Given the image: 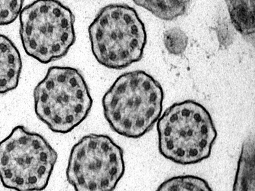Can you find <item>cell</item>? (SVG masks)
<instances>
[{
    "label": "cell",
    "instance_id": "ba28073f",
    "mask_svg": "<svg viewBox=\"0 0 255 191\" xmlns=\"http://www.w3.org/2000/svg\"><path fill=\"white\" fill-rule=\"evenodd\" d=\"M22 69L20 54L14 43L0 34V94L16 88Z\"/></svg>",
    "mask_w": 255,
    "mask_h": 191
},
{
    "label": "cell",
    "instance_id": "3957f363",
    "mask_svg": "<svg viewBox=\"0 0 255 191\" xmlns=\"http://www.w3.org/2000/svg\"><path fill=\"white\" fill-rule=\"evenodd\" d=\"M92 53L101 65L124 69L139 61L146 43L143 23L136 11L125 4H110L99 11L88 27Z\"/></svg>",
    "mask_w": 255,
    "mask_h": 191
},
{
    "label": "cell",
    "instance_id": "277c9868",
    "mask_svg": "<svg viewBox=\"0 0 255 191\" xmlns=\"http://www.w3.org/2000/svg\"><path fill=\"white\" fill-rule=\"evenodd\" d=\"M34 109L52 131L67 133L86 118L93 104L87 84L76 68L52 66L35 86Z\"/></svg>",
    "mask_w": 255,
    "mask_h": 191
},
{
    "label": "cell",
    "instance_id": "9c48e42d",
    "mask_svg": "<svg viewBox=\"0 0 255 191\" xmlns=\"http://www.w3.org/2000/svg\"><path fill=\"white\" fill-rule=\"evenodd\" d=\"M255 144L249 137L243 143L238 160L233 191H255Z\"/></svg>",
    "mask_w": 255,
    "mask_h": 191
},
{
    "label": "cell",
    "instance_id": "7a4b0ae2",
    "mask_svg": "<svg viewBox=\"0 0 255 191\" xmlns=\"http://www.w3.org/2000/svg\"><path fill=\"white\" fill-rule=\"evenodd\" d=\"M158 150L166 159L187 165L208 158L217 136L212 118L192 100L175 103L157 121Z\"/></svg>",
    "mask_w": 255,
    "mask_h": 191
},
{
    "label": "cell",
    "instance_id": "52a82bcc",
    "mask_svg": "<svg viewBox=\"0 0 255 191\" xmlns=\"http://www.w3.org/2000/svg\"><path fill=\"white\" fill-rule=\"evenodd\" d=\"M125 171L121 147L108 135L90 134L73 146L66 176L75 191H114Z\"/></svg>",
    "mask_w": 255,
    "mask_h": 191
},
{
    "label": "cell",
    "instance_id": "7c38bea8",
    "mask_svg": "<svg viewBox=\"0 0 255 191\" xmlns=\"http://www.w3.org/2000/svg\"><path fill=\"white\" fill-rule=\"evenodd\" d=\"M155 191H213L208 182L197 176L186 175L171 177L162 182Z\"/></svg>",
    "mask_w": 255,
    "mask_h": 191
},
{
    "label": "cell",
    "instance_id": "6da1fadb",
    "mask_svg": "<svg viewBox=\"0 0 255 191\" xmlns=\"http://www.w3.org/2000/svg\"><path fill=\"white\" fill-rule=\"evenodd\" d=\"M163 92L160 84L141 70L125 73L102 98L105 118L117 133L138 138L157 122L162 111Z\"/></svg>",
    "mask_w": 255,
    "mask_h": 191
},
{
    "label": "cell",
    "instance_id": "4fadbf2b",
    "mask_svg": "<svg viewBox=\"0 0 255 191\" xmlns=\"http://www.w3.org/2000/svg\"><path fill=\"white\" fill-rule=\"evenodd\" d=\"M163 42L167 50L171 54L179 55L186 49L188 37L186 34L178 28H172L164 33Z\"/></svg>",
    "mask_w": 255,
    "mask_h": 191
},
{
    "label": "cell",
    "instance_id": "30bf717a",
    "mask_svg": "<svg viewBox=\"0 0 255 191\" xmlns=\"http://www.w3.org/2000/svg\"><path fill=\"white\" fill-rule=\"evenodd\" d=\"M226 2L235 28L244 35L254 33L255 0H227Z\"/></svg>",
    "mask_w": 255,
    "mask_h": 191
},
{
    "label": "cell",
    "instance_id": "8992f818",
    "mask_svg": "<svg viewBox=\"0 0 255 191\" xmlns=\"http://www.w3.org/2000/svg\"><path fill=\"white\" fill-rule=\"evenodd\" d=\"M19 22L24 50L40 63L64 57L75 41L74 15L60 1H33L22 9Z\"/></svg>",
    "mask_w": 255,
    "mask_h": 191
},
{
    "label": "cell",
    "instance_id": "5b68a950",
    "mask_svg": "<svg viewBox=\"0 0 255 191\" xmlns=\"http://www.w3.org/2000/svg\"><path fill=\"white\" fill-rule=\"evenodd\" d=\"M57 153L41 135L15 127L0 142V180L16 191H41L47 187Z\"/></svg>",
    "mask_w": 255,
    "mask_h": 191
},
{
    "label": "cell",
    "instance_id": "5bb4252c",
    "mask_svg": "<svg viewBox=\"0 0 255 191\" xmlns=\"http://www.w3.org/2000/svg\"><path fill=\"white\" fill-rule=\"evenodd\" d=\"M23 0H0V26L10 24L22 9Z\"/></svg>",
    "mask_w": 255,
    "mask_h": 191
},
{
    "label": "cell",
    "instance_id": "8fae6325",
    "mask_svg": "<svg viewBox=\"0 0 255 191\" xmlns=\"http://www.w3.org/2000/svg\"><path fill=\"white\" fill-rule=\"evenodd\" d=\"M186 0H134L137 5L143 7L155 16L165 20H171L184 13Z\"/></svg>",
    "mask_w": 255,
    "mask_h": 191
}]
</instances>
